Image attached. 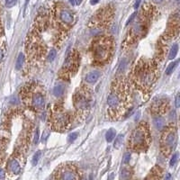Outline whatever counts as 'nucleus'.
<instances>
[{
    "label": "nucleus",
    "instance_id": "f257e3e1",
    "mask_svg": "<svg viewBox=\"0 0 180 180\" xmlns=\"http://www.w3.org/2000/svg\"><path fill=\"white\" fill-rule=\"evenodd\" d=\"M131 90L128 82L124 78L113 80L107 97V113L111 120H118L129 106Z\"/></svg>",
    "mask_w": 180,
    "mask_h": 180
},
{
    "label": "nucleus",
    "instance_id": "f03ea898",
    "mask_svg": "<svg viewBox=\"0 0 180 180\" xmlns=\"http://www.w3.org/2000/svg\"><path fill=\"white\" fill-rule=\"evenodd\" d=\"M132 80L143 92H149L158 78V67L155 61L140 59L134 66Z\"/></svg>",
    "mask_w": 180,
    "mask_h": 180
},
{
    "label": "nucleus",
    "instance_id": "7ed1b4c3",
    "mask_svg": "<svg viewBox=\"0 0 180 180\" xmlns=\"http://www.w3.org/2000/svg\"><path fill=\"white\" fill-rule=\"evenodd\" d=\"M22 99L29 108L34 111H41L45 106L44 88L38 84H29L23 89Z\"/></svg>",
    "mask_w": 180,
    "mask_h": 180
},
{
    "label": "nucleus",
    "instance_id": "20e7f679",
    "mask_svg": "<svg viewBox=\"0 0 180 180\" xmlns=\"http://www.w3.org/2000/svg\"><path fill=\"white\" fill-rule=\"evenodd\" d=\"M151 142V136L149 125L142 122L132 131L128 141V148L134 151H146Z\"/></svg>",
    "mask_w": 180,
    "mask_h": 180
},
{
    "label": "nucleus",
    "instance_id": "39448f33",
    "mask_svg": "<svg viewBox=\"0 0 180 180\" xmlns=\"http://www.w3.org/2000/svg\"><path fill=\"white\" fill-rule=\"evenodd\" d=\"M113 42L111 37L99 36L92 44V55L94 61L99 64L107 62L113 53Z\"/></svg>",
    "mask_w": 180,
    "mask_h": 180
},
{
    "label": "nucleus",
    "instance_id": "423d86ee",
    "mask_svg": "<svg viewBox=\"0 0 180 180\" xmlns=\"http://www.w3.org/2000/svg\"><path fill=\"white\" fill-rule=\"evenodd\" d=\"M71 123V117L59 105H53L50 113V124L51 128L57 132H64Z\"/></svg>",
    "mask_w": 180,
    "mask_h": 180
},
{
    "label": "nucleus",
    "instance_id": "0eeeda50",
    "mask_svg": "<svg viewBox=\"0 0 180 180\" xmlns=\"http://www.w3.org/2000/svg\"><path fill=\"white\" fill-rule=\"evenodd\" d=\"M142 12L144 15H142L140 19L133 24L132 28L130 30L128 35L126 36V39L124 42L127 45L132 44L136 42L140 38H141L143 35H145V32L147 30V23L149 20V14H151V9H147L144 6L142 8Z\"/></svg>",
    "mask_w": 180,
    "mask_h": 180
},
{
    "label": "nucleus",
    "instance_id": "6e6552de",
    "mask_svg": "<svg viewBox=\"0 0 180 180\" xmlns=\"http://www.w3.org/2000/svg\"><path fill=\"white\" fill-rule=\"evenodd\" d=\"M162 135L160 139V149L165 157L169 156L173 149L176 146L177 142V132L176 127L173 124L165 126L162 130Z\"/></svg>",
    "mask_w": 180,
    "mask_h": 180
},
{
    "label": "nucleus",
    "instance_id": "1a4fd4ad",
    "mask_svg": "<svg viewBox=\"0 0 180 180\" xmlns=\"http://www.w3.org/2000/svg\"><path fill=\"white\" fill-rule=\"evenodd\" d=\"M92 95L90 90L84 86L78 90V92L73 97L74 107L78 113V116L83 117L87 113V111L90 109V105H91Z\"/></svg>",
    "mask_w": 180,
    "mask_h": 180
},
{
    "label": "nucleus",
    "instance_id": "9d476101",
    "mask_svg": "<svg viewBox=\"0 0 180 180\" xmlns=\"http://www.w3.org/2000/svg\"><path fill=\"white\" fill-rule=\"evenodd\" d=\"M79 66V54L77 50H73L70 54L68 55L66 61L63 65V74L65 77H71L73 76Z\"/></svg>",
    "mask_w": 180,
    "mask_h": 180
},
{
    "label": "nucleus",
    "instance_id": "9b49d317",
    "mask_svg": "<svg viewBox=\"0 0 180 180\" xmlns=\"http://www.w3.org/2000/svg\"><path fill=\"white\" fill-rule=\"evenodd\" d=\"M54 180H78V173L75 166L66 164L57 169Z\"/></svg>",
    "mask_w": 180,
    "mask_h": 180
},
{
    "label": "nucleus",
    "instance_id": "f8f14e48",
    "mask_svg": "<svg viewBox=\"0 0 180 180\" xmlns=\"http://www.w3.org/2000/svg\"><path fill=\"white\" fill-rule=\"evenodd\" d=\"M168 107V101L165 98H158L156 99L151 106V112L154 114L160 116V114L164 113Z\"/></svg>",
    "mask_w": 180,
    "mask_h": 180
},
{
    "label": "nucleus",
    "instance_id": "ddd939ff",
    "mask_svg": "<svg viewBox=\"0 0 180 180\" xmlns=\"http://www.w3.org/2000/svg\"><path fill=\"white\" fill-rule=\"evenodd\" d=\"M20 156L19 155H14L7 163V169L9 171V173H11L14 176H17L20 174L21 169H22V166H21V162H20Z\"/></svg>",
    "mask_w": 180,
    "mask_h": 180
},
{
    "label": "nucleus",
    "instance_id": "4468645a",
    "mask_svg": "<svg viewBox=\"0 0 180 180\" xmlns=\"http://www.w3.org/2000/svg\"><path fill=\"white\" fill-rule=\"evenodd\" d=\"M58 16L61 23L64 25H71L74 22V16L70 11L66 8H61L58 11Z\"/></svg>",
    "mask_w": 180,
    "mask_h": 180
},
{
    "label": "nucleus",
    "instance_id": "2eb2a0df",
    "mask_svg": "<svg viewBox=\"0 0 180 180\" xmlns=\"http://www.w3.org/2000/svg\"><path fill=\"white\" fill-rule=\"evenodd\" d=\"M153 124H154L155 127H156L159 131H162V130L164 129V127L166 126L164 118H162V117H160V116H156V117L153 119Z\"/></svg>",
    "mask_w": 180,
    "mask_h": 180
},
{
    "label": "nucleus",
    "instance_id": "dca6fc26",
    "mask_svg": "<svg viewBox=\"0 0 180 180\" xmlns=\"http://www.w3.org/2000/svg\"><path fill=\"white\" fill-rule=\"evenodd\" d=\"M100 77V73L98 71H92L89 72L86 77V81L87 83H95Z\"/></svg>",
    "mask_w": 180,
    "mask_h": 180
},
{
    "label": "nucleus",
    "instance_id": "f3484780",
    "mask_svg": "<svg viewBox=\"0 0 180 180\" xmlns=\"http://www.w3.org/2000/svg\"><path fill=\"white\" fill-rule=\"evenodd\" d=\"M64 93V86L62 85H57L53 88V95L55 97H61Z\"/></svg>",
    "mask_w": 180,
    "mask_h": 180
},
{
    "label": "nucleus",
    "instance_id": "a211bd4d",
    "mask_svg": "<svg viewBox=\"0 0 180 180\" xmlns=\"http://www.w3.org/2000/svg\"><path fill=\"white\" fill-rule=\"evenodd\" d=\"M177 52H178V45L177 44H174L171 47V49H170V50L168 52V59H170V61L176 58Z\"/></svg>",
    "mask_w": 180,
    "mask_h": 180
},
{
    "label": "nucleus",
    "instance_id": "6ab92c4d",
    "mask_svg": "<svg viewBox=\"0 0 180 180\" xmlns=\"http://www.w3.org/2000/svg\"><path fill=\"white\" fill-rule=\"evenodd\" d=\"M23 62H24V55H23V53L20 52L17 57V59H16V63H15L16 70H21L23 65Z\"/></svg>",
    "mask_w": 180,
    "mask_h": 180
},
{
    "label": "nucleus",
    "instance_id": "aec40b11",
    "mask_svg": "<svg viewBox=\"0 0 180 180\" xmlns=\"http://www.w3.org/2000/svg\"><path fill=\"white\" fill-rule=\"evenodd\" d=\"M115 135H116V131L114 129H109L105 133V139L108 142H112L113 139L115 138Z\"/></svg>",
    "mask_w": 180,
    "mask_h": 180
},
{
    "label": "nucleus",
    "instance_id": "412c9836",
    "mask_svg": "<svg viewBox=\"0 0 180 180\" xmlns=\"http://www.w3.org/2000/svg\"><path fill=\"white\" fill-rule=\"evenodd\" d=\"M177 64H178V61L171 62V63L167 67V69H166V74H167V75H171V74L174 72V70H176Z\"/></svg>",
    "mask_w": 180,
    "mask_h": 180
},
{
    "label": "nucleus",
    "instance_id": "4be33fe9",
    "mask_svg": "<svg viewBox=\"0 0 180 180\" xmlns=\"http://www.w3.org/2000/svg\"><path fill=\"white\" fill-rule=\"evenodd\" d=\"M123 141H124V135L123 134H119L117 136V138L115 139V141L113 143V147L115 149H119L123 145Z\"/></svg>",
    "mask_w": 180,
    "mask_h": 180
},
{
    "label": "nucleus",
    "instance_id": "5701e85b",
    "mask_svg": "<svg viewBox=\"0 0 180 180\" xmlns=\"http://www.w3.org/2000/svg\"><path fill=\"white\" fill-rule=\"evenodd\" d=\"M131 170L130 168H124L123 170H122V177L124 179V180H128L131 178Z\"/></svg>",
    "mask_w": 180,
    "mask_h": 180
},
{
    "label": "nucleus",
    "instance_id": "b1692460",
    "mask_svg": "<svg viewBox=\"0 0 180 180\" xmlns=\"http://www.w3.org/2000/svg\"><path fill=\"white\" fill-rule=\"evenodd\" d=\"M57 56V50L55 49H51L50 50V52L48 53V56H47V59L49 61H53L55 58Z\"/></svg>",
    "mask_w": 180,
    "mask_h": 180
},
{
    "label": "nucleus",
    "instance_id": "393cba45",
    "mask_svg": "<svg viewBox=\"0 0 180 180\" xmlns=\"http://www.w3.org/2000/svg\"><path fill=\"white\" fill-rule=\"evenodd\" d=\"M177 160H178V152H175V153L172 155V157H171V160H170L169 165H170L171 167L175 166L176 163L177 162Z\"/></svg>",
    "mask_w": 180,
    "mask_h": 180
},
{
    "label": "nucleus",
    "instance_id": "a878e982",
    "mask_svg": "<svg viewBox=\"0 0 180 180\" xmlns=\"http://www.w3.org/2000/svg\"><path fill=\"white\" fill-rule=\"evenodd\" d=\"M41 154H42L41 151H37V152L34 155V157H33V165H34V166L37 165V163H38V161H39V160H40Z\"/></svg>",
    "mask_w": 180,
    "mask_h": 180
},
{
    "label": "nucleus",
    "instance_id": "bb28decb",
    "mask_svg": "<svg viewBox=\"0 0 180 180\" xmlns=\"http://www.w3.org/2000/svg\"><path fill=\"white\" fill-rule=\"evenodd\" d=\"M4 57H5V46L0 42V62L3 61Z\"/></svg>",
    "mask_w": 180,
    "mask_h": 180
},
{
    "label": "nucleus",
    "instance_id": "cd10ccee",
    "mask_svg": "<svg viewBox=\"0 0 180 180\" xmlns=\"http://www.w3.org/2000/svg\"><path fill=\"white\" fill-rule=\"evenodd\" d=\"M78 132H72L69 135L68 139H69V141L70 142H73L76 139H78Z\"/></svg>",
    "mask_w": 180,
    "mask_h": 180
},
{
    "label": "nucleus",
    "instance_id": "c85d7f7f",
    "mask_svg": "<svg viewBox=\"0 0 180 180\" xmlns=\"http://www.w3.org/2000/svg\"><path fill=\"white\" fill-rule=\"evenodd\" d=\"M15 5V0H6V6L8 8L13 7Z\"/></svg>",
    "mask_w": 180,
    "mask_h": 180
},
{
    "label": "nucleus",
    "instance_id": "c756f323",
    "mask_svg": "<svg viewBox=\"0 0 180 180\" xmlns=\"http://www.w3.org/2000/svg\"><path fill=\"white\" fill-rule=\"evenodd\" d=\"M130 160H131V153L130 152H127L124 154V164H127L130 162Z\"/></svg>",
    "mask_w": 180,
    "mask_h": 180
},
{
    "label": "nucleus",
    "instance_id": "7c9ffc66",
    "mask_svg": "<svg viewBox=\"0 0 180 180\" xmlns=\"http://www.w3.org/2000/svg\"><path fill=\"white\" fill-rule=\"evenodd\" d=\"M179 106H180V96L179 94H177L176 97V107L178 108Z\"/></svg>",
    "mask_w": 180,
    "mask_h": 180
},
{
    "label": "nucleus",
    "instance_id": "2f4dec72",
    "mask_svg": "<svg viewBox=\"0 0 180 180\" xmlns=\"http://www.w3.org/2000/svg\"><path fill=\"white\" fill-rule=\"evenodd\" d=\"M134 17H135V14H132V16H131V17L128 19V21H127V23H126V25H128L130 23H132V21L134 19Z\"/></svg>",
    "mask_w": 180,
    "mask_h": 180
},
{
    "label": "nucleus",
    "instance_id": "473e14b6",
    "mask_svg": "<svg viewBox=\"0 0 180 180\" xmlns=\"http://www.w3.org/2000/svg\"><path fill=\"white\" fill-rule=\"evenodd\" d=\"M38 140H39V132H38V130L36 131V133H35V136H34V143H37L38 142Z\"/></svg>",
    "mask_w": 180,
    "mask_h": 180
},
{
    "label": "nucleus",
    "instance_id": "72a5a7b5",
    "mask_svg": "<svg viewBox=\"0 0 180 180\" xmlns=\"http://www.w3.org/2000/svg\"><path fill=\"white\" fill-rule=\"evenodd\" d=\"M4 176H5V170L2 168H0V177H4Z\"/></svg>",
    "mask_w": 180,
    "mask_h": 180
},
{
    "label": "nucleus",
    "instance_id": "f704fd0d",
    "mask_svg": "<svg viewBox=\"0 0 180 180\" xmlns=\"http://www.w3.org/2000/svg\"><path fill=\"white\" fill-rule=\"evenodd\" d=\"M140 3V0H137V1L135 2V4H134V8H135V9H137V8L139 7Z\"/></svg>",
    "mask_w": 180,
    "mask_h": 180
},
{
    "label": "nucleus",
    "instance_id": "c9c22d12",
    "mask_svg": "<svg viewBox=\"0 0 180 180\" xmlns=\"http://www.w3.org/2000/svg\"><path fill=\"white\" fill-rule=\"evenodd\" d=\"M48 135H49V132H44V134L42 135V141L46 140V138L48 137Z\"/></svg>",
    "mask_w": 180,
    "mask_h": 180
},
{
    "label": "nucleus",
    "instance_id": "e433bc0d",
    "mask_svg": "<svg viewBox=\"0 0 180 180\" xmlns=\"http://www.w3.org/2000/svg\"><path fill=\"white\" fill-rule=\"evenodd\" d=\"M170 179H171V175L170 174H167L166 177H165V180H170Z\"/></svg>",
    "mask_w": 180,
    "mask_h": 180
},
{
    "label": "nucleus",
    "instance_id": "4c0bfd02",
    "mask_svg": "<svg viewBox=\"0 0 180 180\" xmlns=\"http://www.w3.org/2000/svg\"><path fill=\"white\" fill-rule=\"evenodd\" d=\"M82 3V0H75V5H80Z\"/></svg>",
    "mask_w": 180,
    "mask_h": 180
},
{
    "label": "nucleus",
    "instance_id": "58836bf2",
    "mask_svg": "<svg viewBox=\"0 0 180 180\" xmlns=\"http://www.w3.org/2000/svg\"><path fill=\"white\" fill-rule=\"evenodd\" d=\"M97 2H98V0H91V1H90V3H91V5H96Z\"/></svg>",
    "mask_w": 180,
    "mask_h": 180
},
{
    "label": "nucleus",
    "instance_id": "ea45409f",
    "mask_svg": "<svg viewBox=\"0 0 180 180\" xmlns=\"http://www.w3.org/2000/svg\"><path fill=\"white\" fill-rule=\"evenodd\" d=\"M153 1H154L155 3H161L163 0H153Z\"/></svg>",
    "mask_w": 180,
    "mask_h": 180
},
{
    "label": "nucleus",
    "instance_id": "a19ab883",
    "mask_svg": "<svg viewBox=\"0 0 180 180\" xmlns=\"http://www.w3.org/2000/svg\"><path fill=\"white\" fill-rule=\"evenodd\" d=\"M70 2L73 6L75 5V0H70Z\"/></svg>",
    "mask_w": 180,
    "mask_h": 180
},
{
    "label": "nucleus",
    "instance_id": "79ce46f5",
    "mask_svg": "<svg viewBox=\"0 0 180 180\" xmlns=\"http://www.w3.org/2000/svg\"><path fill=\"white\" fill-rule=\"evenodd\" d=\"M84 180H86V179H84Z\"/></svg>",
    "mask_w": 180,
    "mask_h": 180
}]
</instances>
